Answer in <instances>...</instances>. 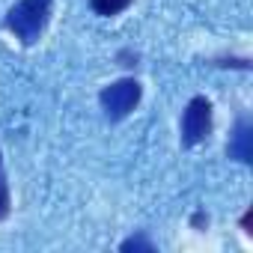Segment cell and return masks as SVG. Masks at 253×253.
<instances>
[{"instance_id": "cell-2", "label": "cell", "mask_w": 253, "mask_h": 253, "mask_svg": "<svg viewBox=\"0 0 253 253\" xmlns=\"http://www.w3.org/2000/svg\"><path fill=\"white\" fill-rule=\"evenodd\" d=\"M140 95H143V86L134 81V78H122V81H113L107 84L101 92H98V101H101V110L110 122H119L125 119L137 104H140Z\"/></svg>"}, {"instance_id": "cell-7", "label": "cell", "mask_w": 253, "mask_h": 253, "mask_svg": "<svg viewBox=\"0 0 253 253\" xmlns=\"http://www.w3.org/2000/svg\"><path fill=\"white\" fill-rule=\"evenodd\" d=\"M9 206H12V200H9V185H6L3 176H0V220L9 214Z\"/></svg>"}, {"instance_id": "cell-3", "label": "cell", "mask_w": 253, "mask_h": 253, "mask_svg": "<svg viewBox=\"0 0 253 253\" xmlns=\"http://www.w3.org/2000/svg\"><path fill=\"white\" fill-rule=\"evenodd\" d=\"M211 134V101L197 95L182 113V146H197Z\"/></svg>"}, {"instance_id": "cell-5", "label": "cell", "mask_w": 253, "mask_h": 253, "mask_svg": "<svg viewBox=\"0 0 253 253\" xmlns=\"http://www.w3.org/2000/svg\"><path fill=\"white\" fill-rule=\"evenodd\" d=\"M89 6H92L95 15L110 18V15H119V12L128 9V6H131V0H89Z\"/></svg>"}, {"instance_id": "cell-9", "label": "cell", "mask_w": 253, "mask_h": 253, "mask_svg": "<svg viewBox=\"0 0 253 253\" xmlns=\"http://www.w3.org/2000/svg\"><path fill=\"white\" fill-rule=\"evenodd\" d=\"M0 167H3V158H0Z\"/></svg>"}, {"instance_id": "cell-6", "label": "cell", "mask_w": 253, "mask_h": 253, "mask_svg": "<svg viewBox=\"0 0 253 253\" xmlns=\"http://www.w3.org/2000/svg\"><path fill=\"white\" fill-rule=\"evenodd\" d=\"M119 250H122V253H131V250H146V253H152L155 244H152L146 235H131V238H125V241H122Z\"/></svg>"}, {"instance_id": "cell-8", "label": "cell", "mask_w": 253, "mask_h": 253, "mask_svg": "<svg viewBox=\"0 0 253 253\" xmlns=\"http://www.w3.org/2000/svg\"><path fill=\"white\" fill-rule=\"evenodd\" d=\"M206 220H209V217H203V214H194V226H203Z\"/></svg>"}, {"instance_id": "cell-1", "label": "cell", "mask_w": 253, "mask_h": 253, "mask_svg": "<svg viewBox=\"0 0 253 253\" xmlns=\"http://www.w3.org/2000/svg\"><path fill=\"white\" fill-rule=\"evenodd\" d=\"M51 18V0H18V3L6 12V30L15 33L24 45L39 42Z\"/></svg>"}, {"instance_id": "cell-4", "label": "cell", "mask_w": 253, "mask_h": 253, "mask_svg": "<svg viewBox=\"0 0 253 253\" xmlns=\"http://www.w3.org/2000/svg\"><path fill=\"white\" fill-rule=\"evenodd\" d=\"M229 158H235L241 164H250L253 161V128H250L247 119H241L235 125V134L229 140Z\"/></svg>"}]
</instances>
